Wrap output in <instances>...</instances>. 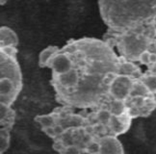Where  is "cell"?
I'll return each instance as SVG.
<instances>
[{
    "label": "cell",
    "mask_w": 156,
    "mask_h": 154,
    "mask_svg": "<svg viewBox=\"0 0 156 154\" xmlns=\"http://www.w3.org/2000/svg\"><path fill=\"white\" fill-rule=\"evenodd\" d=\"M44 133L48 136V137H51V138H55L57 137L56 136V133L54 131V127L53 126H50V127H45V128H43Z\"/></svg>",
    "instance_id": "obj_23"
},
{
    "label": "cell",
    "mask_w": 156,
    "mask_h": 154,
    "mask_svg": "<svg viewBox=\"0 0 156 154\" xmlns=\"http://www.w3.org/2000/svg\"><path fill=\"white\" fill-rule=\"evenodd\" d=\"M1 53L2 55L4 56H7V57H12L15 55L16 53V48L15 46H12V45H8V46H2L1 47Z\"/></svg>",
    "instance_id": "obj_18"
},
{
    "label": "cell",
    "mask_w": 156,
    "mask_h": 154,
    "mask_svg": "<svg viewBox=\"0 0 156 154\" xmlns=\"http://www.w3.org/2000/svg\"><path fill=\"white\" fill-rule=\"evenodd\" d=\"M156 62V53L151 52V57H149V64H154Z\"/></svg>",
    "instance_id": "obj_24"
},
{
    "label": "cell",
    "mask_w": 156,
    "mask_h": 154,
    "mask_svg": "<svg viewBox=\"0 0 156 154\" xmlns=\"http://www.w3.org/2000/svg\"><path fill=\"white\" fill-rule=\"evenodd\" d=\"M80 151H81V149H79V146H77L75 145H69V146H66L65 147V150H64V152H66V153H71V154H73V153H79Z\"/></svg>",
    "instance_id": "obj_21"
},
{
    "label": "cell",
    "mask_w": 156,
    "mask_h": 154,
    "mask_svg": "<svg viewBox=\"0 0 156 154\" xmlns=\"http://www.w3.org/2000/svg\"><path fill=\"white\" fill-rule=\"evenodd\" d=\"M126 108L127 107L126 104H125V101L118 100V99H113L109 105V110L111 112V114L116 117L123 116L125 112H126Z\"/></svg>",
    "instance_id": "obj_10"
},
{
    "label": "cell",
    "mask_w": 156,
    "mask_h": 154,
    "mask_svg": "<svg viewBox=\"0 0 156 154\" xmlns=\"http://www.w3.org/2000/svg\"><path fill=\"white\" fill-rule=\"evenodd\" d=\"M57 48L54 46H49L47 48L44 49L40 53V66L41 67H45L48 66V63L50 62L51 59L56 55Z\"/></svg>",
    "instance_id": "obj_11"
},
{
    "label": "cell",
    "mask_w": 156,
    "mask_h": 154,
    "mask_svg": "<svg viewBox=\"0 0 156 154\" xmlns=\"http://www.w3.org/2000/svg\"><path fill=\"white\" fill-rule=\"evenodd\" d=\"M15 89L16 85L13 79L9 78V77H1V80H0V93H1V96L11 97Z\"/></svg>",
    "instance_id": "obj_9"
},
{
    "label": "cell",
    "mask_w": 156,
    "mask_h": 154,
    "mask_svg": "<svg viewBox=\"0 0 156 154\" xmlns=\"http://www.w3.org/2000/svg\"><path fill=\"white\" fill-rule=\"evenodd\" d=\"M112 114L109 109H100L98 113H97V121L98 123L104 124V125H108L111 117H112Z\"/></svg>",
    "instance_id": "obj_15"
},
{
    "label": "cell",
    "mask_w": 156,
    "mask_h": 154,
    "mask_svg": "<svg viewBox=\"0 0 156 154\" xmlns=\"http://www.w3.org/2000/svg\"><path fill=\"white\" fill-rule=\"evenodd\" d=\"M149 40L144 35L126 34L119 43V50L122 55L130 60H138L141 53L147 50Z\"/></svg>",
    "instance_id": "obj_1"
},
{
    "label": "cell",
    "mask_w": 156,
    "mask_h": 154,
    "mask_svg": "<svg viewBox=\"0 0 156 154\" xmlns=\"http://www.w3.org/2000/svg\"><path fill=\"white\" fill-rule=\"evenodd\" d=\"M1 44H3L2 46H8V45L15 46L17 44V37L15 34V32L7 27H2L1 28Z\"/></svg>",
    "instance_id": "obj_8"
},
{
    "label": "cell",
    "mask_w": 156,
    "mask_h": 154,
    "mask_svg": "<svg viewBox=\"0 0 156 154\" xmlns=\"http://www.w3.org/2000/svg\"><path fill=\"white\" fill-rule=\"evenodd\" d=\"M10 112V107L9 105L1 103V106H0V116H1V121H4L6 117H7L8 114Z\"/></svg>",
    "instance_id": "obj_20"
},
{
    "label": "cell",
    "mask_w": 156,
    "mask_h": 154,
    "mask_svg": "<svg viewBox=\"0 0 156 154\" xmlns=\"http://www.w3.org/2000/svg\"><path fill=\"white\" fill-rule=\"evenodd\" d=\"M53 127H54V131L56 133V136H62L65 133L66 130H67V129H65V127L63 125H61L60 123H56Z\"/></svg>",
    "instance_id": "obj_22"
},
{
    "label": "cell",
    "mask_w": 156,
    "mask_h": 154,
    "mask_svg": "<svg viewBox=\"0 0 156 154\" xmlns=\"http://www.w3.org/2000/svg\"><path fill=\"white\" fill-rule=\"evenodd\" d=\"M141 81L143 82V84L147 87L149 93L152 94H156V75L152 73L147 74L143 77Z\"/></svg>",
    "instance_id": "obj_13"
},
{
    "label": "cell",
    "mask_w": 156,
    "mask_h": 154,
    "mask_svg": "<svg viewBox=\"0 0 156 154\" xmlns=\"http://www.w3.org/2000/svg\"><path fill=\"white\" fill-rule=\"evenodd\" d=\"M99 153H122L123 149L121 143L114 136H106L101 138Z\"/></svg>",
    "instance_id": "obj_4"
},
{
    "label": "cell",
    "mask_w": 156,
    "mask_h": 154,
    "mask_svg": "<svg viewBox=\"0 0 156 154\" xmlns=\"http://www.w3.org/2000/svg\"><path fill=\"white\" fill-rule=\"evenodd\" d=\"M149 57H151V52H149V50H145L141 53V55L139 56L138 60L143 65H149Z\"/></svg>",
    "instance_id": "obj_19"
},
{
    "label": "cell",
    "mask_w": 156,
    "mask_h": 154,
    "mask_svg": "<svg viewBox=\"0 0 156 154\" xmlns=\"http://www.w3.org/2000/svg\"><path fill=\"white\" fill-rule=\"evenodd\" d=\"M10 144V135L6 129L1 130V136H0V153H3L8 149Z\"/></svg>",
    "instance_id": "obj_16"
},
{
    "label": "cell",
    "mask_w": 156,
    "mask_h": 154,
    "mask_svg": "<svg viewBox=\"0 0 156 154\" xmlns=\"http://www.w3.org/2000/svg\"><path fill=\"white\" fill-rule=\"evenodd\" d=\"M118 74L130 76V77H132V78H138V77H141L140 68H138L135 64L131 63V62H127L125 60L119 62Z\"/></svg>",
    "instance_id": "obj_6"
},
{
    "label": "cell",
    "mask_w": 156,
    "mask_h": 154,
    "mask_svg": "<svg viewBox=\"0 0 156 154\" xmlns=\"http://www.w3.org/2000/svg\"><path fill=\"white\" fill-rule=\"evenodd\" d=\"M108 126H109V129L113 132L114 135H119L125 132V130L128 127V125L126 126L125 121H122V117L116 116H112L109 123H108Z\"/></svg>",
    "instance_id": "obj_7"
},
{
    "label": "cell",
    "mask_w": 156,
    "mask_h": 154,
    "mask_svg": "<svg viewBox=\"0 0 156 154\" xmlns=\"http://www.w3.org/2000/svg\"><path fill=\"white\" fill-rule=\"evenodd\" d=\"M58 83L66 90H70V89L75 88L80 83L79 73L74 68L70 69L68 72L58 75Z\"/></svg>",
    "instance_id": "obj_5"
},
{
    "label": "cell",
    "mask_w": 156,
    "mask_h": 154,
    "mask_svg": "<svg viewBox=\"0 0 156 154\" xmlns=\"http://www.w3.org/2000/svg\"><path fill=\"white\" fill-rule=\"evenodd\" d=\"M151 73L156 75V62L154 64H152V66H151Z\"/></svg>",
    "instance_id": "obj_25"
},
{
    "label": "cell",
    "mask_w": 156,
    "mask_h": 154,
    "mask_svg": "<svg viewBox=\"0 0 156 154\" xmlns=\"http://www.w3.org/2000/svg\"><path fill=\"white\" fill-rule=\"evenodd\" d=\"M155 34H156V30H155Z\"/></svg>",
    "instance_id": "obj_26"
},
{
    "label": "cell",
    "mask_w": 156,
    "mask_h": 154,
    "mask_svg": "<svg viewBox=\"0 0 156 154\" xmlns=\"http://www.w3.org/2000/svg\"><path fill=\"white\" fill-rule=\"evenodd\" d=\"M49 66L53 69L54 73L60 75L73 69V61L67 53H59L50 60Z\"/></svg>",
    "instance_id": "obj_3"
},
{
    "label": "cell",
    "mask_w": 156,
    "mask_h": 154,
    "mask_svg": "<svg viewBox=\"0 0 156 154\" xmlns=\"http://www.w3.org/2000/svg\"><path fill=\"white\" fill-rule=\"evenodd\" d=\"M151 94L147 87L143 84L142 81H134L133 86H132L130 96H146L148 97Z\"/></svg>",
    "instance_id": "obj_12"
},
{
    "label": "cell",
    "mask_w": 156,
    "mask_h": 154,
    "mask_svg": "<svg viewBox=\"0 0 156 154\" xmlns=\"http://www.w3.org/2000/svg\"><path fill=\"white\" fill-rule=\"evenodd\" d=\"M86 151L90 153H99L100 152V144L98 142L92 141L91 143L86 145Z\"/></svg>",
    "instance_id": "obj_17"
},
{
    "label": "cell",
    "mask_w": 156,
    "mask_h": 154,
    "mask_svg": "<svg viewBox=\"0 0 156 154\" xmlns=\"http://www.w3.org/2000/svg\"><path fill=\"white\" fill-rule=\"evenodd\" d=\"M36 121L41 124L43 128L54 126L56 124V117L53 115H43L36 117Z\"/></svg>",
    "instance_id": "obj_14"
},
{
    "label": "cell",
    "mask_w": 156,
    "mask_h": 154,
    "mask_svg": "<svg viewBox=\"0 0 156 154\" xmlns=\"http://www.w3.org/2000/svg\"><path fill=\"white\" fill-rule=\"evenodd\" d=\"M134 80L132 77L126 75L117 74L109 86V93L113 99L125 101L130 96V92L133 86Z\"/></svg>",
    "instance_id": "obj_2"
}]
</instances>
